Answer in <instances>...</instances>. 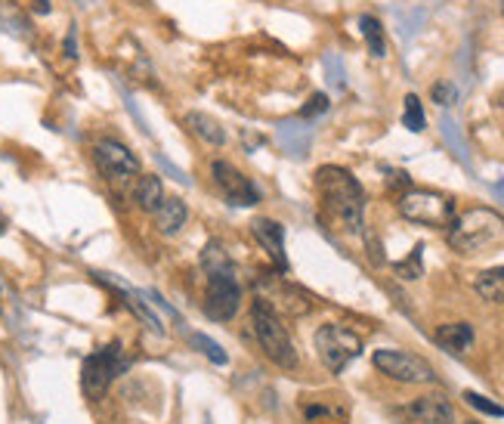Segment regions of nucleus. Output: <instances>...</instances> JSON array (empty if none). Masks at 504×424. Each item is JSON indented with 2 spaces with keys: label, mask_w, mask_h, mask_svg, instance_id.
Wrapping results in <instances>:
<instances>
[{
  "label": "nucleus",
  "mask_w": 504,
  "mask_h": 424,
  "mask_svg": "<svg viewBox=\"0 0 504 424\" xmlns=\"http://www.w3.org/2000/svg\"><path fill=\"white\" fill-rule=\"evenodd\" d=\"M461 424H473V421H461Z\"/></svg>",
  "instance_id": "obj_29"
},
{
  "label": "nucleus",
  "mask_w": 504,
  "mask_h": 424,
  "mask_svg": "<svg viewBox=\"0 0 504 424\" xmlns=\"http://www.w3.org/2000/svg\"><path fill=\"white\" fill-rule=\"evenodd\" d=\"M430 96H433V102H439V106H452V102H455V87L446 84V81H439V84H433Z\"/></svg>",
  "instance_id": "obj_26"
},
{
  "label": "nucleus",
  "mask_w": 504,
  "mask_h": 424,
  "mask_svg": "<svg viewBox=\"0 0 504 424\" xmlns=\"http://www.w3.org/2000/svg\"><path fill=\"white\" fill-rule=\"evenodd\" d=\"M211 177L214 186L220 190V196L235 208H254L261 201V190L251 183L244 173L229 162H214L211 164Z\"/></svg>",
  "instance_id": "obj_10"
},
{
  "label": "nucleus",
  "mask_w": 504,
  "mask_h": 424,
  "mask_svg": "<svg viewBox=\"0 0 504 424\" xmlns=\"http://www.w3.org/2000/svg\"><path fill=\"white\" fill-rule=\"evenodd\" d=\"M359 29H362V38H366V44H368V53H372L375 59L387 57V38H384L381 22H377L375 16H362Z\"/></svg>",
  "instance_id": "obj_20"
},
{
  "label": "nucleus",
  "mask_w": 504,
  "mask_h": 424,
  "mask_svg": "<svg viewBox=\"0 0 504 424\" xmlns=\"http://www.w3.org/2000/svg\"><path fill=\"white\" fill-rule=\"evenodd\" d=\"M402 124L411 130V134H421L427 128V118H424V109H421V100H418L415 93L405 96V112H402Z\"/></svg>",
  "instance_id": "obj_22"
},
{
  "label": "nucleus",
  "mask_w": 504,
  "mask_h": 424,
  "mask_svg": "<svg viewBox=\"0 0 504 424\" xmlns=\"http://www.w3.org/2000/svg\"><path fill=\"white\" fill-rule=\"evenodd\" d=\"M124 368L121 363V344L100 347L96 353H90L81 366V391L90 402H100L109 393L111 381L118 378V372Z\"/></svg>",
  "instance_id": "obj_6"
},
{
  "label": "nucleus",
  "mask_w": 504,
  "mask_h": 424,
  "mask_svg": "<svg viewBox=\"0 0 504 424\" xmlns=\"http://www.w3.org/2000/svg\"><path fill=\"white\" fill-rule=\"evenodd\" d=\"M372 363L377 372L387 375L396 384H433L437 381L433 366L409 350H375Z\"/></svg>",
  "instance_id": "obj_7"
},
{
  "label": "nucleus",
  "mask_w": 504,
  "mask_h": 424,
  "mask_svg": "<svg viewBox=\"0 0 504 424\" xmlns=\"http://www.w3.org/2000/svg\"><path fill=\"white\" fill-rule=\"evenodd\" d=\"M251 233H254L257 245L263 248L266 257L272 261V267L279 273H288V257H285V226L272 217H257L251 224Z\"/></svg>",
  "instance_id": "obj_13"
},
{
  "label": "nucleus",
  "mask_w": 504,
  "mask_h": 424,
  "mask_svg": "<svg viewBox=\"0 0 504 424\" xmlns=\"http://www.w3.org/2000/svg\"><path fill=\"white\" fill-rule=\"evenodd\" d=\"M164 186H161V180L155 173H139L137 177V186H133V201H137L139 211L146 214H155L158 205L164 201Z\"/></svg>",
  "instance_id": "obj_16"
},
{
  "label": "nucleus",
  "mask_w": 504,
  "mask_h": 424,
  "mask_svg": "<svg viewBox=\"0 0 504 424\" xmlns=\"http://www.w3.org/2000/svg\"><path fill=\"white\" fill-rule=\"evenodd\" d=\"M316 190L328 217L340 224V229H347V233H359L362 220H366V192H362L359 180L347 168L322 164L316 171Z\"/></svg>",
  "instance_id": "obj_1"
},
{
  "label": "nucleus",
  "mask_w": 504,
  "mask_h": 424,
  "mask_svg": "<svg viewBox=\"0 0 504 424\" xmlns=\"http://www.w3.org/2000/svg\"><path fill=\"white\" fill-rule=\"evenodd\" d=\"M201 269H205L208 276L233 273V257L226 254V248H223L220 242H208L205 252H201Z\"/></svg>",
  "instance_id": "obj_19"
},
{
  "label": "nucleus",
  "mask_w": 504,
  "mask_h": 424,
  "mask_svg": "<svg viewBox=\"0 0 504 424\" xmlns=\"http://www.w3.org/2000/svg\"><path fill=\"white\" fill-rule=\"evenodd\" d=\"M242 310V285L235 282L233 273L208 276V295H205V313L214 322H233Z\"/></svg>",
  "instance_id": "obj_9"
},
{
  "label": "nucleus",
  "mask_w": 504,
  "mask_h": 424,
  "mask_svg": "<svg viewBox=\"0 0 504 424\" xmlns=\"http://www.w3.org/2000/svg\"><path fill=\"white\" fill-rule=\"evenodd\" d=\"M446 239L458 254H480L504 239V217L492 208H471L464 214H455Z\"/></svg>",
  "instance_id": "obj_2"
},
{
  "label": "nucleus",
  "mask_w": 504,
  "mask_h": 424,
  "mask_svg": "<svg viewBox=\"0 0 504 424\" xmlns=\"http://www.w3.org/2000/svg\"><path fill=\"white\" fill-rule=\"evenodd\" d=\"M399 419L405 424H455V409L446 396L439 393H427L411 400L405 409H399Z\"/></svg>",
  "instance_id": "obj_12"
},
{
  "label": "nucleus",
  "mask_w": 504,
  "mask_h": 424,
  "mask_svg": "<svg viewBox=\"0 0 504 424\" xmlns=\"http://www.w3.org/2000/svg\"><path fill=\"white\" fill-rule=\"evenodd\" d=\"M399 214L418 226L449 229V224L455 220V201L449 196H443V192L415 190V186H411L409 192L399 196Z\"/></svg>",
  "instance_id": "obj_4"
},
{
  "label": "nucleus",
  "mask_w": 504,
  "mask_h": 424,
  "mask_svg": "<svg viewBox=\"0 0 504 424\" xmlns=\"http://www.w3.org/2000/svg\"><path fill=\"white\" fill-rule=\"evenodd\" d=\"M257 297L270 304L279 316H306L313 310V297L306 295L304 288L291 285L288 279H282V273H270L257 282Z\"/></svg>",
  "instance_id": "obj_8"
},
{
  "label": "nucleus",
  "mask_w": 504,
  "mask_h": 424,
  "mask_svg": "<svg viewBox=\"0 0 504 424\" xmlns=\"http://www.w3.org/2000/svg\"><path fill=\"white\" fill-rule=\"evenodd\" d=\"M186 128L192 130V134L199 137L201 143H208V146H223V143H226V130H223V124L217 121L214 115L189 112L186 115Z\"/></svg>",
  "instance_id": "obj_17"
},
{
  "label": "nucleus",
  "mask_w": 504,
  "mask_h": 424,
  "mask_svg": "<svg viewBox=\"0 0 504 424\" xmlns=\"http://www.w3.org/2000/svg\"><path fill=\"white\" fill-rule=\"evenodd\" d=\"M393 273L399 276V279H405V282L421 279V276H424V248L415 245V252L405 257V261H396L393 263Z\"/></svg>",
  "instance_id": "obj_21"
},
{
  "label": "nucleus",
  "mask_w": 504,
  "mask_h": 424,
  "mask_svg": "<svg viewBox=\"0 0 504 424\" xmlns=\"http://www.w3.org/2000/svg\"><path fill=\"white\" fill-rule=\"evenodd\" d=\"M152 220H155V229L161 235H177L180 229L186 226V220H189V208H186V201L183 199H173V196H167L164 201L158 205V211L152 214Z\"/></svg>",
  "instance_id": "obj_15"
},
{
  "label": "nucleus",
  "mask_w": 504,
  "mask_h": 424,
  "mask_svg": "<svg viewBox=\"0 0 504 424\" xmlns=\"http://www.w3.org/2000/svg\"><path fill=\"white\" fill-rule=\"evenodd\" d=\"M4 229H6V217L0 214V233H4Z\"/></svg>",
  "instance_id": "obj_28"
},
{
  "label": "nucleus",
  "mask_w": 504,
  "mask_h": 424,
  "mask_svg": "<svg viewBox=\"0 0 504 424\" xmlns=\"http://www.w3.org/2000/svg\"><path fill=\"white\" fill-rule=\"evenodd\" d=\"M325 109H328V96H325V93H313L310 102H306V106L300 109V118H306V121H310V118L322 115Z\"/></svg>",
  "instance_id": "obj_25"
},
{
  "label": "nucleus",
  "mask_w": 504,
  "mask_h": 424,
  "mask_svg": "<svg viewBox=\"0 0 504 424\" xmlns=\"http://www.w3.org/2000/svg\"><path fill=\"white\" fill-rule=\"evenodd\" d=\"M387 186H390V190H402V192H409L411 190V177H409V173H405V171H390L387 173Z\"/></svg>",
  "instance_id": "obj_27"
},
{
  "label": "nucleus",
  "mask_w": 504,
  "mask_h": 424,
  "mask_svg": "<svg viewBox=\"0 0 504 424\" xmlns=\"http://www.w3.org/2000/svg\"><path fill=\"white\" fill-rule=\"evenodd\" d=\"M313 340H316V353H319L322 366L332 375H340L362 353V338L356 335L349 325H340V322L322 325Z\"/></svg>",
  "instance_id": "obj_5"
},
{
  "label": "nucleus",
  "mask_w": 504,
  "mask_h": 424,
  "mask_svg": "<svg viewBox=\"0 0 504 424\" xmlns=\"http://www.w3.org/2000/svg\"><path fill=\"white\" fill-rule=\"evenodd\" d=\"M473 291L489 304H504V267L482 269L477 279H473Z\"/></svg>",
  "instance_id": "obj_18"
},
{
  "label": "nucleus",
  "mask_w": 504,
  "mask_h": 424,
  "mask_svg": "<svg viewBox=\"0 0 504 424\" xmlns=\"http://www.w3.org/2000/svg\"><path fill=\"white\" fill-rule=\"evenodd\" d=\"M464 402H467L471 409H477V412H482V415H492V419H504V406H499V402H492L489 396H482V393L464 391Z\"/></svg>",
  "instance_id": "obj_23"
},
{
  "label": "nucleus",
  "mask_w": 504,
  "mask_h": 424,
  "mask_svg": "<svg viewBox=\"0 0 504 424\" xmlns=\"http://www.w3.org/2000/svg\"><path fill=\"white\" fill-rule=\"evenodd\" d=\"M251 329H254L257 344H261L263 357L270 359V363H276L279 368H285V372H294V368L300 366L297 347H294L282 316H279L266 301H261V297H254V304H251Z\"/></svg>",
  "instance_id": "obj_3"
},
{
  "label": "nucleus",
  "mask_w": 504,
  "mask_h": 424,
  "mask_svg": "<svg viewBox=\"0 0 504 424\" xmlns=\"http://www.w3.org/2000/svg\"><path fill=\"white\" fill-rule=\"evenodd\" d=\"M192 344L195 347H201V353H205L208 359H211V363H217V366H226V353H223V347L217 344V340H211V338H205V335H192Z\"/></svg>",
  "instance_id": "obj_24"
},
{
  "label": "nucleus",
  "mask_w": 504,
  "mask_h": 424,
  "mask_svg": "<svg viewBox=\"0 0 504 424\" xmlns=\"http://www.w3.org/2000/svg\"><path fill=\"white\" fill-rule=\"evenodd\" d=\"M93 158L111 183H130L133 177H139V158L118 140H100L93 146Z\"/></svg>",
  "instance_id": "obj_11"
},
{
  "label": "nucleus",
  "mask_w": 504,
  "mask_h": 424,
  "mask_svg": "<svg viewBox=\"0 0 504 424\" xmlns=\"http://www.w3.org/2000/svg\"><path fill=\"white\" fill-rule=\"evenodd\" d=\"M473 338H477V335H473L471 322H446V325H439V329L433 331V340H437L446 353H452V357H461V353L471 350Z\"/></svg>",
  "instance_id": "obj_14"
}]
</instances>
